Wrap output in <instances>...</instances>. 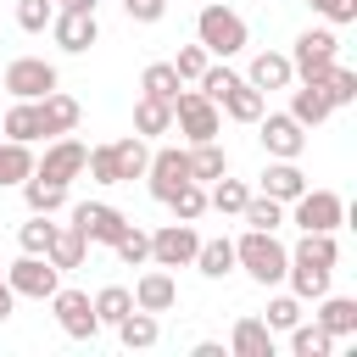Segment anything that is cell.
Returning <instances> with one entry per match:
<instances>
[{
    "label": "cell",
    "instance_id": "cell-25",
    "mask_svg": "<svg viewBox=\"0 0 357 357\" xmlns=\"http://www.w3.org/2000/svg\"><path fill=\"white\" fill-rule=\"evenodd\" d=\"M0 134H6V139H17V145H33V139H45L39 100H17V106L6 112V123H0Z\"/></svg>",
    "mask_w": 357,
    "mask_h": 357
},
{
    "label": "cell",
    "instance_id": "cell-38",
    "mask_svg": "<svg viewBox=\"0 0 357 357\" xmlns=\"http://www.w3.org/2000/svg\"><path fill=\"white\" fill-rule=\"evenodd\" d=\"M318 84H324L329 106H351V100H357V73H351V67H340V61H335V67H329Z\"/></svg>",
    "mask_w": 357,
    "mask_h": 357
},
{
    "label": "cell",
    "instance_id": "cell-42",
    "mask_svg": "<svg viewBox=\"0 0 357 357\" xmlns=\"http://www.w3.org/2000/svg\"><path fill=\"white\" fill-rule=\"evenodd\" d=\"M206 61H212V56H206V45L195 39V45H178V56H173V73H178V78H201V73H206Z\"/></svg>",
    "mask_w": 357,
    "mask_h": 357
},
{
    "label": "cell",
    "instance_id": "cell-48",
    "mask_svg": "<svg viewBox=\"0 0 357 357\" xmlns=\"http://www.w3.org/2000/svg\"><path fill=\"white\" fill-rule=\"evenodd\" d=\"M156 6H167V0H156Z\"/></svg>",
    "mask_w": 357,
    "mask_h": 357
},
{
    "label": "cell",
    "instance_id": "cell-32",
    "mask_svg": "<svg viewBox=\"0 0 357 357\" xmlns=\"http://www.w3.org/2000/svg\"><path fill=\"white\" fill-rule=\"evenodd\" d=\"M245 195H251V190H245L240 178H229V173H223V178H212V190H206V206H212V212H223V218H240Z\"/></svg>",
    "mask_w": 357,
    "mask_h": 357
},
{
    "label": "cell",
    "instance_id": "cell-45",
    "mask_svg": "<svg viewBox=\"0 0 357 357\" xmlns=\"http://www.w3.org/2000/svg\"><path fill=\"white\" fill-rule=\"evenodd\" d=\"M318 11H324V17L335 22V28H340V22H357V0H324Z\"/></svg>",
    "mask_w": 357,
    "mask_h": 357
},
{
    "label": "cell",
    "instance_id": "cell-44",
    "mask_svg": "<svg viewBox=\"0 0 357 357\" xmlns=\"http://www.w3.org/2000/svg\"><path fill=\"white\" fill-rule=\"evenodd\" d=\"M123 11H128L134 22H162V11H167V6H156V0H123Z\"/></svg>",
    "mask_w": 357,
    "mask_h": 357
},
{
    "label": "cell",
    "instance_id": "cell-4",
    "mask_svg": "<svg viewBox=\"0 0 357 357\" xmlns=\"http://www.w3.org/2000/svg\"><path fill=\"white\" fill-rule=\"evenodd\" d=\"M290 206H296V212H290V223H296L301 234H335V229L346 223V201H340L335 190H312V184H307Z\"/></svg>",
    "mask_w": 357,
    "mask_h": 357
},
{
    "label": "cell",
    "instance_id": "cell-27",
    "mask_svg": "<svg viewBox=\"0 0 357 357\" xmlns=\"http://www.w3.org/2000/svg\"><path fill=\"white\" fill-rule=\"evenodd\" d=\"M223 173H229V151H223L218 139L190 145V178H195V184H212V178H223Z\"/></svg>",
    "mask_w": 357,
    "mask_h": 357
},
{
    "label": "cell",
    "instance_id": "cell-22",
    "mask_svg": "<svg viewBox=\"0 0 357 357\" xmlns=\"http://www.w3.org/2000/svg\"><path fill=\"white\" fill-rule=\"evenodd\" d=\"M229 351H234V357H273V329H268L262 318H234Z\"/></svg>",
    "mask_w": 357,
    "mask_h": 357
},
{
    "label": "cell",
    "instance_id": "cell-34",
    "mask_svg": "<svg viewBox=\"0 0 357 357\" xmlns=\"http://www.w3.org/2000/svg\"><path fill=\"white\" fill-rule=\"evenodd\" d=\"M28 173H33V151L17 145V139H0V190L6 184H22Z\"/></svg>",
    "mask_w": 357,
    "mask_h": 357
},
{
    "label": "cell",
    "instance_id": "cell-29",
    "mask_svg": "<svg viewBox=\"0 0 357 357\" xmlns=\"http://www.w3.org/2000/svg\"><path fill=\"white\" fill-rule=\"evenodd\" d=\"M22 201H28V212H61L67 206V184H50V178H39V173H28L22 178Z\"/></svg>",
    "mask_w": 357,
    "mask_h": 357
},
{
    "label": "cell",
    "instance_id": "cell-24",
    "mask_svg": "<svg viewBox=\"0 0 357 357\" xmlns=\"http://www.w3.org/2000/svg\"><path fill=\"white\" fill-rule=\"evenodd\" d=\"M173 128V100H156V95H139L134 100V134L139 139H156Z\"/></svg>",
    "mask_w": 357,
    "mask_h": 357
},
{
    "label": "cell",
    "instance_id": "cell-7",
    "mask_svg": "<svg viewBox=\"0 0 357 357\" xmlns=\"http://www.w3.org/2000/svg\"><path fill=\"white\" fill-rule=\"evenodd\" d=\"M6 284H11L17 296L50 301V296H56V284H61V268H50V257H33V251H22V257L6 268Z\"/></svg>",
    "mask_w": 357,
    "mask_h": 357
},
{
    "label": "cell",
    "instance_id": "cell-26",
    "mask_svg": "<svg viewBox=\"0 0 357 357\" xmlns=\"http://www.w3.org/2000/svg\"><path fill=\"white\" fill-rule=\"evenodd\" d=\"M218 112H229L234 123H257V117H262V89H251L245 78H234V84L223 89V100H218Z\"/></svg>",
    "mask_w": 357,
    "mask_h": 357
},
{
    "label": "cell",
    "instance_id": "cell-13",
    "mask_svg": "<svg viewBox=\"0 0 357 357\" xmlns=\"http://www.w3.org/2000/svg\"><path fill=\"white\" fill-rule=\"evenodd\" d=\"M73 229H78L89 245H112V240L128 229V218H123L117 206H106V201H78V206H73Z\"/></svg>",
    "mask_w": 357,
    "mask_h": 357
},
{
    "label": "cell",
    "instance_id": "cell-21",
    "mask_svg": "<svg viewBox=\"0 0 357 357\" xmlns=\"http://www.w3.org/2000/svg\"><path fill=\"white\" fill-rule=\"evenodd\" d=\"M84 251H89V240H84V234H78L73 223H56V234H50V245H45L50 268L73 273V268H84Z\"/></svg>",
    "mask_w": 357,
    "mask_h": 357
},
{
    "label": "cell",
    "instance_id": "cell-35",
    "mask_svg": "<svg viewBox=\"0 0 357 357\" xmlns=\"http://www.w3.org/2000/svg\"><path fill=\"white\" fill-rule=\"evenodd\" d=\"M167 206H173V218H178V223H195V218L206 212V184H195V178H190V184H178V190L167 195Z\"/></svg>",
    "mask_w": 357,
    "mask_h": 357
},
{
    "label": "cell",
    "instance_id": "cell-6",
    "mask_svg": "<svg viewBox=\"0 0 357 357\" xmlns=\"http://www.w3.org/2000/svg\"><path fill=\"white\" fill-rule=\"evenodd\" d=\"M335 61H340V39H335V28H307V33L296 39L290 67H296V78H301V84H307V78H324Z\"/></svg>",
    "mask_w": 357,
    "mask_h": 357
},
{
    "label": "cell",
    "instance_id": "cell-36",
    "mask_svg": "<svg viewBox=\"0 0 357 357\" xmlns=\"http://www.w3.org/2000/svg\"><path fill=\"white\" fill-rule=\"evenodd\" d=\"M240 218H245L251 229H279V223H284V201H273V195H245Z\"/></svg>",
    "mask_w": 357,
    "mask_h": 357
},
{
    "label": "cell",
    "instance_id": "cell-15",
    "mask_svg": "<svg viewBox=\"0 0 357 357\" xmlns=\"http://www.w3.org/2000/svg\"><path fill=\"white\" fill-rule=\"evenodd\" d=\"M50 33H56V45L67 50V56H84L95 39H100V22H95V11H56L50 17Z\"/></svg>",
    "mask_w": 357,
    "mask_h": 357
},
{
    "label": "cell",
    "instance_id": "cell-3",
    "mask_svg": "<svg viewBox=\"0 0 357 357\" xmlns=\"http://www.w3.org/2000/svg\"><path fill=\"white\" fill-rule=\"evenodd\" d=\"M195 39L206 45V56H240L245 50V17L240 11H229V6H201V17H195Z\"/></svg>",
    "mask_w": 357,
    "mask_h": 357
},
{
    "label": "cell",
    "instance_id": "cell-46",
    "mask_svg": "<svg viewBox=\"0 0 357 357\" xmlns=\"http://www.w3.org/2000/svg\"><path fill=\"white\" fill-rule=\"evenodd\" d=\"M11 307H17V290H11V284H6V273H0V324L11 318Z\"/></svg>",
    "mask_w": 357,
    "mask_h": 357
},
{
    "label": "cell",
    "instance_id": "cell-9",
    "mask_svg": "<svg viewBox=\"0 0 357 357\" xmlns=\"http://www.w3.org/2000/svg\"><path fill=\"white\" fill-rule=\"evenodd\" d=\"M257 128H262L257 139H262V151H268V156L296 162V156L307 151V128H301L290 112H262V117H257Z\"/></svg>",
    "mask_w": 357,
    "mask_h": 357
},
{
    "label": "cell",
    "instance_id": "cell-8",
    "mask_svg": "<svg viewBox=\"0 0 357 357\" xmlns=\"http://www.w3.org/2000/svg\"><path fill=\"white\" fill-rule=\"evenodd\" d=\"M195 245H201V234H195V223H162L156 234H151V262L156 268H190L195 262Z\"/></svg>",
    "mask_w": 357,
    "mask_h": 357
},
{
    "label": "cell",
    "instance_id": "cell-16",
    "mask_svg": "<svg viewBox=\"0 0 357 357\" xmlns=\"http://www.w3.org/2000/svg\"><path fill=\"white\" fill-rule=\"evenodd\" d=\"M134 307H145V312H173V307H178V284H173V273H167V268L139 273V279H134Z\"/></svg>",
    "mask_w": 357,
    "mask_h": 357
},
{
    "label": "cell",
    "instance_id": "cell-41",
    "mask_svg": "<svg viewBox=\"0 0 357 357\" xmlns=\"http://www.w3.org/2000/svg\"><path fill=\"white\" fill-rule=\"evenodd\" d=\"M56 17V0H17V28L22 33H45Z\"/></svg>",
    "mask_w": 357,
    "mask_h": 357
},
{
    "label": "cell",
    "instance_id": "cell-23",
    "mask_svg": "<svg viewBox=\"0 0 357 357\" xmlns=\"http://www.w3.org/2000/svg\"><path fill=\"white\" fill-rule=\"evenodd\" d=\"M329 112H335V106H329V95H324V84H318V78H307V84L290 95V117H296L301 128H318Z\"/></svg>",
    "mask_w": 357,
    "mask_h": 357
},
{
    "label": "cell",
    "instance_id": "cell-14",
    "mask_svg": "<svg viewBox=\"0 0 357 357\" xmlns=\"http://www.w3.org/2000/svg\"><path fill=\"white\" fill-rule=\"evenodd\" d=\"M6 89H11L17 100H39V95L56 89V67H50L45 56H17V61L6 67Z\"/></svg>",
    "mask_w": 357,
    "mask_h": 357
},
{
    "label": "cell",
    "instance_id": "cell-20",
    "mask_svg": "<svg viewBox=\"0 0 357 357\" xmlns=\"http://www.w3.org/2000/svg\"><path fill=\"white\" fill-rule=\"evenodd\" d=\"M78 100L73 95H61V89H50V95H39V123H45V134L56 139V134H73L78 128Z\"/></svg>",
    "mask_w": 357,
    "mask_h": 357
},
{
    "label": "cell",
    "instance_id": "cell-31",
    "mask_svg": "<svg viewBox=\"0 0 357 357\" xmlns=\"http://www.w3.org/2000/svg\"><path fill=\"white\" fill-rule=\"evenodd\" d=\"M184 89V78L173 73V61H151L145 73H139V95H156V100H173Z\"/></svg>",
    "mask_w": 357,
    "mask_h": 357
},
{
    "label": "cell",
    "instance_id": "cell-18",
    "mask_svg": "<svg viewBox=\"0 0 357 357\" xmlns=\"http://www.w3.org/2000/svg\"><path fill=\"white\" fill-rule=\"evenodd\" d=\"M290 78H296V67H290V56H279V50H257L251 56V73H245V84L251 89H290Z\"/></svg>",
    "mask_w": 357,
    "mask_h": 357
},
{
    "label": "cell",
    "instance_id": "cell-12",
    "mask_svg": "<svg viewBox=\"0 0 357 357\" xmlns=\"http://www.w3.org/2000/svg\"><path fill=\"white\" fill-rule=\"evenodd\" d=\"M145 184H151L156 201H167L178 184H190V151H178V145L151 151V162H145Z\"/></svg>",
    "mask_w": 357,
    "mask_h": 357
},
{
    "label": "cell",
    "instance_id": "cell-40",
    "mask_svg": "<svg viewBox=\"0 0 357 357\" xmlns=\"http://www.w3.org/2000/svg\"><path fill=\"white\" fill-rule=\"evenodd\" d=\"M50 234H56V223L45 218V212H33L22 229H17V245L22 251H33V257H45V245H50Z\"/></svg>",
    "mask_w": 357,
    "mask_h": 357
},
{
    "label": "cell",
    "instance_id": "cell-5",
    "mask_svg": "<svg viewBox=\"0 0 357 357\" xmlns=\"http://www.w3.org/2000/svg\"><path fill=\"white\" fill-rule=\"evenodd\" d=\"M173 123H178V134H184L190 145H201V139H218L223 112H218V100H206L201 89H178V95H173Z\"/></svg>",
    "mask_w": 357,
    "mask_h": 357
},
{
    "label": "cell",
    "instance_id": "cell-33",
    "mask_svg": "<svg viewBox=\"0 0 357 357\" xmlns=\"http://www.w3.org/2000/svg\"><path fill=\"white\" fill-rule=\"evenodd\" d=\"M284 335H290V351L296 357H329L335 351V335H324L318 324H290Z\"/></svg>",
    "mask_w": 357,
    "mask_h": 357
},
{
    "label": "cell",
    "instance_id": "cell-37",
    "mask_svg": "<svg viewBox=\"0 0 357 357\" xmlns=\"http://www.w3.org/2000/svg\"><path fill=\"white\" fill-rule=\"evenodd\" d=\"M112 251H117V262H128V268H145V262H151V234L128 223V229L112 240Z\"/></svg>",
    "mask_w": 357,
    "mask_h": 357
},
{
    "label": "cell",
    "instance_id": "cell-30",
    "mask_svg": "<svg viewBox=\"0 0 357 357\" xmlns=\"http://www.w3.org/2000/svg\"><path fill=\"white\" fill-rule=\"evenodd\" d=\"M195 268L206 279H229L234 273V240H201L195 245Z\"/></svg>",
    "mask_w": 357,
    "mask_h": 357
},
{
    "label": "cell",
    "instance_id": "cell-43",
    "mask_svg": "<svg viewBox=\"0 0 357 357\" xmlns=\"http://www.w3.org/2000/svg\"><path fill=\"white\" fill-rule=\"evenodd\" d=\"M262 324H268V329H290V324H301V296H273Z\"/></svg>",
    "mask_w": 357,
    "mask_h": 357
},
{
    "label": "cell",
    "instance_id": "cell-39",
    "mask_svg": "<svg viewBox=\"0 0 357 357\" xmlns=\"http://www.w3.org/2000/svg\"><path fill=\"white\" fill-rule=\"evenodd\" d=\"M128 312H134V290L106 284V290L95 296V318H100V324H117V318H128Z\"/></svg>",
    "mask_w": 357,
    "mask_h": 357
},
{
    "label": "cell",
    "instance_id": "cell-11",
    "mask_svg": "<svg viewBox=\"0 0 357 357\" xmlns=\"http://www.w3.org/2000/svg\"><path fill=\"white\" fill-rule=\"evenodd\" d=\"M50 307H56V324H61V335H73V340H95V335H100L95 301H89L84 290H61V284H56Z\"/></svg>",
    "mask_w": 357,
    "mask_h": 357
},
{
    "label": "cell",
    "instance_id": "cell-47",
    "mask_svg": "<svg viewBox=\"0 0 357 357\" xmlns=\"http://www.w3.org/2000/svg\"><path fill=\"white\" fill-rule=\"evenodd\" d=\"M307 6H312V11H318V6H324V0H307Z\"/></svg>",
    "mask_w": 357,
    "mask_h": 357
},
{
    "label": "cell",
    "instance_id": "cell-28",
    "mask_svg": "<svg viewBox=\"0 0 357 357\" xmlns=\"http://www.w3.org/2000/svg\"><path fill=\"white\" fill-rule=\"evenodd\" d=\"M112 329H117V340H123L128 351H145V346H156V335H162V329H156V312H145V307H134V312L117 318Z\"/></svg>",
    "mask_w": 357,
    "mask_h": 357
},
{
    "label": "cell",
    "instance_id": "cell-19",
    "mask_svg": "<svg viewBox=\"0 0 357 357\" xmlns=\"http://www.w3.org/2000/svg\"><path fill=\"white\" fill-rule=\"evenodd\" d=\"M301 190H307V173H301L296 162L273 156V162L262 167V195H273V201H284V206H290V201H296Z\"/></svg>",
    "mask_w": 357,
    "mask_h": 357
},
{
    "label": "cell",
    "instance_id": "cell-17",
    "mask_svg": "<svg viewBox=\"0 0 357 357\" xmlns=\"http://www.w3.org/2000/svg\"><path fill=\"white\" fill-rule=\"evenodd\" d=\"M312 324L324 329V335H335V340H346V335H357V301L351 296H318V312H312Z\"/></svg>",
    "mask_w": 357,
    "mask_h": 357
},
{
    "label": "cell",
    "instance_id": "cell-10",
    "mask_svg": "<svg viewBox=\"0 0 357 357\" xmlns=\"http://www.w3.org/2000/svg\"><path fill=\"white\" fill-rule=\"evenodd\" d=\"M84 162H89V151H84L78 139L56 134V139L45 145V156H33V173H39V178H50V184H73V178L84 173Z\"/></svg>",
    "mask_w": 357,
    "mask_h": 357
},
{
    "label": "cell",
    "instance_id": "cell-1",
    "mask_svg": "<svg viewBox=\"0 0 357 357\" xmlns=\"http://www.w3.org/2000/svg\"><path fill=\"white\" fill-rule=\"evenodd\" d=\"M145 162H151V145L134 134V139H112V145H95L84 173H95V184H128V178H145Z\"/></svg>",
    "mask_w": 357,
    "mask_h": 357
},
{
    "label": "cell",
    "instance_id": "cell-2",
    "mask_svg": "<svg viewBox=\"0 0 357 357\" xmlns=\"http://www.w3.org/2000/svg\"><path fill=\"white\" fill-rule=\"evenodd\" d=\"M284 262H290V251L273 240V229H245V234L234 240V268H245L262 290L284 279Z\"/></svg>",
    "mask_w": 357,
    "mask_h": 357
}]
</instances>
